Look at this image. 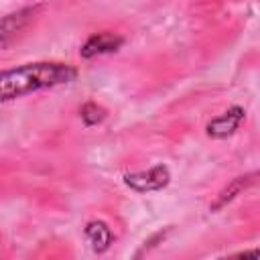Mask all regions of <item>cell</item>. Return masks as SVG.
<instances>
[{"label":"cell","instance_id":"cell-7","mask_svg":"<svg viewBox=\"0 0 260 260\" xmlns=\"http://www.w3.org/2000/svg\"><path fill=\"white\" fill-rule=\"evenodd\" d=\"M106 118V110L93 102H87L83 108H81V120L87 124V126H93L98 122H102Z\"/></svg>","mask_w":260,"mask_h":260},{"label":"cell","instance_id":"cell-9","mask_svg":"<svg viewBox=\"0 0 260 260\" xmlns=\"http://www.w3.org/2000/svg\"><path fill=\"white\" fill-rule=\"evenodd\" d=\"M236 256H240V258H244V256H254V258H260V250H246V252H240V254H236Z\"/></svg>","mask_w":260,"mask_h":260},{"label":"cell","instance_id":"cell-8","mask_svg":"<svg viewBox=\"0 0 260 260\" xmlns=\"http://www.w3.org/2000/svg\"><path fill=\"white\" fill-rule=\"evenodd\" d=\"M246 183H248V181H244V177L236 179V181H234V183H232V185H230V187H228V189H225V191L219 195V199H217V203L213 205V209H217V207H221L225 201L234 199V197H236V193H238V191H242V189L246 187Z\"/></svg>","mask_w":260,"mask_h":260},{"label":"cell","instance_id":"cell-1","mask_svg":"<svg viewBox=\"0 0 260 260\" xmlns=\"http://www.w3.org/2000/svg\"><path fill=\"white\" fill-rule=\"evenodd\" d=\"M77 71L65 63H26L22 67L4 71L0 77V93L2 100H14L26 95L30 91H39L45 87H55L73 81Z\"/></svg>","mask_w":260,"mask_h":260},{"label":"cell","instance_id":"cell-6","mask_svg":"<svg viewBox=\"0 0 260 260\" xmlns=\"http://www.w3.org/2000/svg\"><path fill=\"white\" fill-rule=\"evenodd\" d=\"M32 12H35V10L26 8V10H20V12H16V14H8V16H4V20H2V30H0L2 45L8 43V37H10L12 32H16V30L22 28V24L30 18L28 14H32Z\"/></svg>","mask_w":260,"mask_h":260},{"label":"cell","instance_id":"cell-3","mask_svg":"<svg viewBox=\"0 0 260 260\" xmlns=\"http://www.w3.org/2000/svg\"><path fill=\"white\" fill-rule=\"evenodd\" d=\"M242 118H244V110L242 108H232V110L223 112L221 116H217L215 120H211L207 124V134L213 136V138H223V136L232 134L238 128Z\"/></svg>","mask_w":260,"mask_h":260},{"label":"cell","instance_id":"cell-5","mask_svg":"<svg viewBox=\"0 0 260 260\" xmlns=\"http://www.w3.org/2000/svg\"><path fill=\"white\" fill-rule=\"evenodd\" d=\"M85 238H87V242L91 244V248L95 252H104V250L110 248L114 236H112L110 228L104 221H89L85 225Z\"/></svg>","mask_w":260,"mask_h":260},{"label":"cell","instance_id":"cell-2","mask_svg":"<svg viewBox=\"0 0 260 260\" xmlns=\"http://www.w3.org/2000/svg\"><path fill=\"white\" fill-rule=\"evenodd\" d=\"M169 169L167 167H154L146 173H134V175H128L126 177V183L144 193V191H156V189H162L167 183H169Z\"/></svg>","mask_w":260,"mask_h":260},{"label":"cell","instance_id":"cell-4","mask_svg":"<svg viewBox=\"0 0 260 260\" xmlns=\"http://www.w3.org/2000/svg\"><path fill=\"white\" fill-rule=\"evenodd\" d=\"M122 45V39L112 35V32H100V35H93L81 49V55L83 57H95V55H102V53H112L116 51L118 47Z\"/></svg>","mask_w":260,"mask_h":260}]
</instances>
